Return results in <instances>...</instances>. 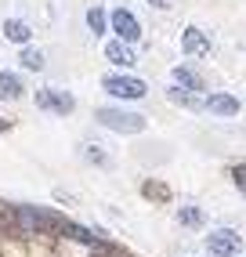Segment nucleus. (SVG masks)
I'll use <instances>...</instances> for the list:
<instances>
[{
	"mask_svg": "<svg viewBox=\"0 0 246 257\" xmlns=\"http://www.w3.org/2000/svg\"><path fill=\"white\" fill-rule=\"evenodd\" d=\"M101 87L109 91L112 98H145V94H149V83H145L142 76H123V73L105 76Z\"/></svg>",
	"mask_w": 246,
	"mask_h": 257,
	"instance_id": "7ed1b4c3",
	"label": "nucleus"
},
{
	"mask_svg": "<svg viewBox=\"0 0 246 257\" xmlns=\"http://www.w3.org/2000/svg\"><path fill=\"white\" fill-rule=\"evenodd\" d=\"M8 127H11V123H8V119H4V116H0V134H8Z\"/></svg>",
	"mask_w": 246,
	"mask_h": 257,
	"instance_id": "4be33fe9",
	"label": "nucleus"
},
{
	"mask_svg": "<svg viewBox=\"0 0 246 257\" xmlns=\"http://www.w3.org/2000/svg\"><path fill=\"white\" fill-rule=\"evenodd\" d=\"M80 156H83L87 163H94V167H112V160L105 156V152H101V149H98L94 142H87V145L80 149Z\"/></svg>",
	"mask_w": 246,
	"mask_h": 257,
	"instance_id": "f3484780",
	"label": "nucleus"
},
{
	"mask_svg": "<svg viewBox=\"0 0 246 257\" xmlns=\"http://www.w3.org/2000/svg\"><path fill=\"white\" fill-rule=\"evenodd\" d=\"M37 109L65 116V112H73V109H76V98H73V94H65V91H55V87H40V91H37Z\"/></svg>",
	"mask_w": 246,
	"mask_h": 257,
	"instance_id": "423d86ee",
	"label": "nucleus"
},
{
	"mask_svg": "<svg viewBox=\"0 0 246 257\" xmlns=\"http://www.w3.org/2000/svg\"><path fill=\"white\" fill-rule=\"evenodd\" d=\"M149 4H152V8H160V11H163V8H167V0H149Z\"/></svg>",
	"mask_w": 246,
	"mask_h": 257,
	"instance_id": "412c9836",
	"label": "nucleus"
},
{
	"mask_svg": "<svg viewBox=\"0 0 246 257\" xmlns=\"http://www.w3.org/2000/svg\"><path fill=\"white\" fill-rule=\"evenodd\" d=\"M58 232H62L65 239H76V243L91 246V250H101V253H109V243H105V239H101L98 232L83 228V225H76V221H62V225H58Z\"/></svg>",
	"mask_w": 246,
	"mask_h": 257,
	"instance_id": "0eeeda50",
	"label": "nucleus"
},
{
	"mask_svg": "<svg viewBox=\"0 0 246 257\" xmlns=\"http://www.w3.org/2000/svg\"><path fill=\"white\" fill-rule=\"evenodd\" d=\"M232 181H235V188L246 196V163H239V167H232Z\"/></svg>",
	"mask_w": 246,
	"mask_h": 257,
	"instance_id": "aec40b11",
	"label": "nucleus"
},
{
	"mask_svg": "<svg viewBox=\"0 0 246 257\" xmlns=\"http://www.w3.org/2000/svg\"><path fill=\"white\" fill-rule=\"evenodd\" d=\"M142 192H145L149 199H170V188H167L163 181H145V185H142Z\"/></svg>",
	"mask_w": 246,
	"mask_h": 257,
	"instance_id": "a211bd4d",
	"label": "nucleus"
},
{
	"mask_svg": "<svg viewBox=\"0 0 246 257\" xmlns=\"http://www.w3.org/2000/svg\"><path fill=\"white\" fill-rule=\"evenodd\" d=\"M178 221H181V225H188V228H199V225H203V214H199L196 207H181Z\"/></svg>",
	"mask_w": 246,
	"mask_h": 257,
	"instance_id": "6ab92c4d",
	"label": "nucleus"
},
{
	"mask_svg": "<svg viewBox=\"0 0 246 257\" xmlns=\"http://www.w3.org/2000/svg\"><path fill=\"white\" fill-rule=\"evenodd\" d=\"M206 250H210V257H235L242 250V235L232 228H217L206 235Z\"/></svg>",
	"mask_w": 246,
	"mask_h": 257,
	"instance_id": "20e7f679",
	"label": "nucleus"
},
{
	"mask_svg": "<svg viewBox=\"0 0 246 257\" xmlns=\"http://www.w3.org/2000/svg\"><path fill=\"white\" fill-rule=\"evenodd\" d=\"M170 76H174V83H178L181 91H203L199 73H196V69H188V65H178V69H174Z\"/></svg>",
	"mask_w": 246,
	"mask_h": 257,
	"instance_id": "4468645a",
	"label": "nucleus"
},
{
	"mask_svg": "<svg viewBox=\"0 0 246 257\" xmlns=\"http://www.w3.org/2000/svg\"><path fill=\"white\" fill-rule=\"evenodd\" d=\"M181 51H185L188 58H206L210 55V37H206L199 26H188L181 33Z\"/></svg>",
	"mask_w": 246,
	"mask_h": 257,
	"instance_id": "6e6552de",
	"label": "nucleus"
},
{
	"mask_svg": "<svg viewBox=\"0 0 246 257\" xmlns=\"http://www.w3.org/2000/svg\"><path fill=\"white\" fill-rule=\"evenodd\" d=\"M4 40H11V44H29L33 40V29H29V22H22V19H8L4 22Z\"/></svg>",
	"mask_w": 246,
	"mask_h": 257,
	"instance_id": "ddd939ff",
	"label": "nucleus"
},
{
	"mask_svg": "<svg viewBox=\"0 0 246 257\" xmlns=\"http://www.w3.org/2000/svg\"><path fill=\"white\" fill-rule=\"evenodd\" d=\"M87 29H91L94 37H101V33L109 29V15H105L101 8H91V11H87Z\"/></svg>",
	"mask_w": 246,
	"mask_h": 257,
	"instance_id": "dca6fc26",
	"label": "nucleus"
},
{
	"mask_svg": "<svg viewBox=\"0 0 246 257\" xmlns=\"http://www.w3.org/2000/svg\"><path fill=\"white\" fill-rule=\"evenodd\" d=\"M206 112H210V116H221V119H232V116L242 112V105H239V98L217 91V94H210V98H206Z\"/></svg>",
	"mask_w": 246,
	"mask_h": 257,
	"instance_id": "1a4fd4ad",
	"label": "nucleus"
},
{
	"mask_svg": "<svg viewBox=\"0 0 246 257\" xmlns=\"http://www.w3.org/2000/svg\"><path fill=\"white\" fill-rule=\"evenodd\" d=\"M167 98L174 101V105H185V109H196V112H206V98L199 91H178V87H170Z\"/></svg>",
	"mask_w": 246,
	"mask_h": 257,
	"instance_id": "9b49d317",
	"label": "nucleus"
},
{
	"mask_svg": "<svg viewBox=\"0 0 246 257\" xmlns=\"http://www.w3.org/2000/svg\"><path fill=\"white\" fill-rule=\"evenodd\" d=\"M19 62H22V69H29V73H40L44 65H47V62H44V51H40V47H29V44L22 47Z\"/></svg>",
	"mask_w": 246,
	"mask_h": 257,
	"instance_id": "2eb2a0df",
	"label": "nucleus"
},
{
	"mask_svg": "<svg viewBox=\"0 0 246 257\" xmlns=\"http://www.w3.org/2000/svg\"><path fill=\"white\" fill-rule=\"evenodd\" d=\"M105 58H109L112 65H123V69H131V65L138 62L134 47H131V44H123V40H112V44H105Z\"/></svg>",
	"mask_w": 246,
	"mask_h": 257,
	"instance_id": "9d476101",
	"label": "nucleus"
},
{
	"mask_svg": "<svg viewBox=\"0 0 246 257\" xmlns=\"http://www.w3.org/2000/svg\"><path fill=\"white\" fill-rule=\"evenodd\" d=\"M26 94V87H22V80H19V73H0V101H19Z\"/></svg>",
	"mask_w": 246,
	"mask_h": 257,
	"instance_id": "f8f14e48",
	"label": "nucleus"
},
{
	"mask_svg": "<svg viewBox=\"0 0 246 257\" xmlns=\"http://www.w3.org/2000/svg\"><path fill=\"white\" fill-rule=\"evenodd\" d=\"M94 119H98L101 127L116 131V134H142L149 127V119L142 112H127V109H98Z\"/></svg>",
	"mask_w": 246,
	"mask_h": 257,
	"instance_id": "f257e3e1",
	"label": "nucleus"
},
{
	"mask_svg": "<svg viewBox=\"0 0 246 257\" xmlns=\"http://www.w3.org/2000/svg\"><path fill=\"white\" fill-rule=\"evenodd\" d=\"M109 29H116V37H119L123 44L142 40V22H138L134 11H127V8H116V11L109 15Z\"/></svg>",
	"mask_w": 246,
	"mask_h": 257,
	"instance_id": "39448f33",
	"label": "nucleus"
},
{
	"mask_svg": "<svg viewBox=\"0 0 246 257\" xmlns=\"http://www.w3.org/2000/svg\"><path fill=\"white\" fill-rule=\"evenodd\" d=\"M11 214H15V225L22 232H44V228H58L62 225V221L51 210H44V207H15Z\"/></svg>",
	"mask_w": 246,
	"mask_h": 257,
	"instance_id": "f03ea898",
	"label": "nucleus"
}]
</instances>
